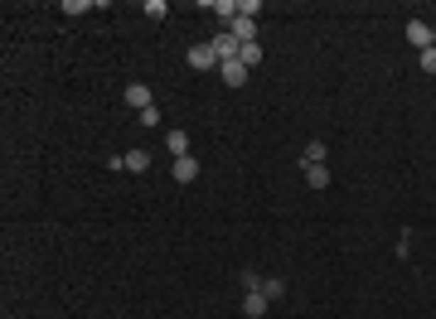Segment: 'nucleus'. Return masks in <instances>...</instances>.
Masks as SVG:
<instances>
[{"instance_id": "obj_4", "label": "nucleus", "mask_w": 436, "mask_h": 319, "mask_svg": "<svg viewBox=\"0 0 436 319\" xmlns=\"http://www.w3.org/2000/svg\"><path fill=\"white\" fill-rule=\"evenodd\" d=\"M204 15H218L223 25L238 20V0H204Z\"/></svg>"}, {"instance_id": "obj_1", "label": "nucleus", "mask_w": 436, "mask_h": 319, "mask_svg": "<svg viewBox=\"0 0 436 319\" xmlns=\"http://www.w3.org/2000/svg\"><path fill=\"white\" fill-rule=\"evenodd\" d=\"M185 63H190L194 73H209V68H218V63H223V58L214 53V44H194V49L185 53Z\"/></svg>"}, {"instance_id": "obj_18", "label": "nucleus", "mask_w": 436, "mask_h": 319, "mask_svg": "<svg viewBox=\"0 0 436 319\" xmlns=\"http://www.w3.org/2000/svg\"><path fill=\"white\" fill-rule=\"evenodd\" d=\"M238 15H243V20H257V15H262V0H238Z\"/></svg>"}, {"instance_id": "obj_17", "label": "nucleus", "mask_w": 436, "mask_h": 319, "mask_svg": "<svg viewBox=\"0 0 436 319\" xmlns=\"http://www.w3.org/2000/svg\"><path fill=\"white\" fill-rule=\"evenodd\" d=\"M141 10H146V20H165V15H170V5H165V0H146Z\"/></svg>"}, {"instance_id": "obj_14", "label": "nucleus", "mask_w": 436, "mask_h": 319, "mask_svg": "<svg viewBox=\"0 0 436 319\" xmlns=\"http://www.w3.org/2000/svg\"><path fill=\"white\" fill-rule=\"evenodd\" d=\"M305 184L310 189H329V169L325 164H305Z\"/></svg>"}, {"instance_id": "obj_11", "label": "nucleus", "mask_w": 436, "mask_h": 319, "mask_svg": "<svg viewBox=\"0 0 436 319\" xmlns=\"http://www.w3.org/2000/svg\"><path fill=\"white\" fill-rule=\"evenodd\" d=\"M262 58H267V49H262V44H243V53H238V63H243L247 73H252V68H257Z\"/></svg>"}, {"instance_id": "obj_2", "label": "nucleus", "mask_w": 436, "mask_h": 319, "mask_svg": "<svg viewBox=\"0 0 436 319\" xmlns=\"http://www.w3.org/2000/svg\"><path fill=\"white\" fill-rule=\"evenodd\" d=\"M432 34H436V29L427 25V20H408V44H412L417 53H422V49H432Z\"/></svg>"}, {"instance_id": "obj_7", "label": "nucleus", "mask_w": 436, "mask_h": 319, "mask_svg": "<svg viewBox=\"0 0 436 319\" xmlns=\"http://www.w3.org/2000/svg\"><path fill=\"white\" fill-rule=\"evenodd\" d=\"M170 174H175L180 184H194V179H199V160H194V155H180V160H175V169H170Z\"/></svg>"}, {"instance_id": "obj_20", "label": "nucleus", "mask_w": 436, "mask_h": 319, "mask_svg": "<svg viewBox=\"0 0 436 319\" xmlns=\"http://www.w3.org/2000/svg\"><path fill=\"white\" fill-rule=\"evenodd\" d=\"M141 116V126H160V111H156V106H146V111H136Z\"/></svg>"}, {"instance_id": "obj_5", "label": "nucleus", "mask_w": 436, "mask_h": 319, "mask_svg": "<svg viewBox=\"0 0 436 319\" xmlns=\"http://www.w3.org/2000/svg\"><path fill=\"white\" fill-rule=\"evenodd\" d=\"M267 310H272V300H267L262 291H247V295H243V315H247V319H262Z\"/></svg>"}, {"instance_id": "obj_15", "label": "nucleus", "mask_w": 436, "mask_h": 319, "mask_svg": "<svg viewBox=\"0 0 436 319\" xmlns=\"http://www.w3.org/2000/svg\"><path fill=\"white\" fill-rule=\"evenodd\" d=\"M262 295H267V300H286V281H281V276H267V281H262Z\"/></svg>"}, {"instance_id": "obj_21", "label": "nucleus", "mask_w": 436, "mask_h": 319, "mask_svg": "<svg viewBox=\"0 0 436 319\" xmlns=\"http://www.w3.org/2000/svg\"><path fill=\"white\" fill-rule=\"evenodd\" d=\"M432 49H436V34H432Z\"/></svg>"}, {"instance_id": "obj_9", "label": "nucleus", "mask_w": 436, "mask_h": 319, "mask_svg": "<svg viewBox=\"0 0 436 319\" xmlns=\"http://www.w3.org/2000/svg\"><path fill=\"white\" fill-rule=\"evenodd\" d=\"M126 106H131V111L156 106V102H151V87H146V82H131V87H126Z\"/></svg>"}, {"instance_id": "obj_13", "label": "nucleus", "mask_w": 436, "mask_h": 319, "mask_svg": "<svg viewBox=\"0 0 436 319\" xmlns=\"http://www.w3.org/2000/svg\"><path fill=\"white\" fill-rule=\"evenodd\" d=\"M300 164H325V140H305V150H300Z\"/></svg>"}, {"instance_id": "obj_12", "label": "nucleus", "mask_w": 436, "mask_h": 319, "mask_svg": "<svg viewBox=\"0 0 436 319\" xmlns=\"http://www.w3.org/2000/svg\"><path fill=\"white\" fill-rule=\"evenodd\" d=\"M151 169V150H126V174H146Z\"/></svg>"}, {"instance_id": "obj_3", "label": "nucleus", "mask_w": 436, "mask_h": 319, "mask_svg": "<svg viewBox=\"0 0 436 319\" xmlns=\"http://www.w3.org/2000/svg\"><path fill=\"white\" fill-rule=\"evenodd\" d=\"M209 44H214V53L218 58H223V63H228V58H238V53H243V44H238V39H233V34H228V29H218L214 39H209Z\"/></svg>"}, {"instance_id": "obj_19", "label": "nucleus", "mask_w": 436, "mask_h": 319, "mask_svg": "<svg viewBox=\"0 0 436 319\" xmlns=\"http://www.w3.org/2000/svg\"><path fill=\"white\" fill-rule=\"evenodd\" d=\"M417 63H422V73H436V49H422V53H417Z\"/></svg>"}, {"instance_id": "obj_16", "label": "nucleus", "mask_w": 436, "mask_h": 319, "mask_svg": "<svg viewBox=\"0 0 436 319\" xmlns=\"http://www.w3.org/2000/svg\"><path fill=\"white\" fill-rule=\"evenodd\" d=\"M238 281H243V295H247V291H262V281H267V276H257L252 266H243V276H238Z\"/></svg>"}, {"instance_id": "obj_10", "label": "nucleus", "mask_w": 436, "mask_h": 319, "mask_svg": "<svg viewBox=\"0 0 436 319\" xmlns=\"http://www.w3.org/2000/svg\"><path fill=\"white\" fill-rule=\"evenodd\" d=\"M165 150L180 160V155H190V135L185 131H165Z\"/></svg>"}, {"instance_id": "obj_8", "label": "nucleus", "mask_w": 436, "mask_h": 319, "mask_svg": "<svg viewBox=\"0 0 436 319\" xmlns=\"http://www.w3.org/2000/svg\"><path fill=\"white\" fill-rule=\"evenodd\" d=\"M228 34H233L238 44H257V20H243V15H238V20L228 25Z\"/></svg>"}, {"instance_id": "obj_6", "label": "nucleus", "mask_w": 436, "mask_h": 319, "mask_svg": "<svg viewBox=\"0 0 436 319\" xmlns=\"http://www.w3.org/2000/svg\"><path fill=\"white\" fill-rule=\"evenodd\" d=\"M218 78L228 82V87H243V82H247V68L238 63V58H228V63H218Z\"/></svg>"}]
</instances>
